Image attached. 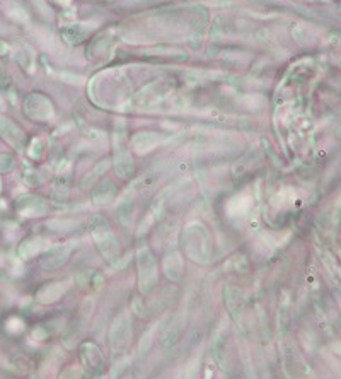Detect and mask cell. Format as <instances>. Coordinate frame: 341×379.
<instances>
[{"label":"cell","instance_id":"9","mask_svg":"<svg viewBox=\"0 0 341 379\" xmlns=\"http://www.w3.org/2000/svg\"><path fill=\"white\" fill-rule=\"evenodd\" d=\"M67 260H68V251L53 253L52 256H47L45 260H41L40 267L45 270H55V269H60Z\"/></svg>","mask_w":341,"mask_h":379},{"label":"cell","instance_id":"6","mask_svg":"<svg viewBox=\"0 0 341 379\" xmlns=\"http://www.w3.org/2000/svg\"><path fill=\"white\" fill-rule=\"evenodd\" d=\"M67 290V282H52V284L41 287L36 292V296H34V299L40 302V304H53V302L62 299V296Z\"/></svg>","mask_w":341,"mask_h":379},{"label":"cell","instance_id":"3","mask_svg":"<svg viewBox=\"0 0 341 379\" xmlns=\"http://www.w3.org/2000/svg\"><path fill=\"white\" fill-rule=\"evenodd\" d=\"M282 362H283V371L289 376V379H302L308 376L309 369L305 366L302 357L298 355V352L295 350L294 345H283L282 350Z\"/></svg>","mask_w":341,"mask_h":379},{"label":"cell","instance_id":"1","mask_svg":"<svg viewBox=\"0 0 341 379\" xmlns=\"http://www.w3.org/2000/svg\"><path fill=\"white\" fill-rule=\"evenodd\" d=\"M132 342V320L128 313H121L109 328V345L114 354H125Z\"/></svg>","mask_w":341,"mask_h":379},{"label":"cell","instance_id":"4","mask_svg":"<svg viewBox=\"0 0 341 379\" xmlns=\"http://www.w3.org/2000/svg\"><path fill=\"white\" fill-rule=\"evenodd\" d=\"M224 301L234 320L241 321V318L244 315V308H246V299H244L243 290L237 289V287L227 285L224 289Z\"/></svg>","mask_w":341,"mask_h":379},{"label":"cell","instance_id":"2","mask_svg":"<svg viewBox=\"0 0 341 379\" xmlns=\"http://www.w3.org/2000/svg\"><path fill=\"white\" fill-rule=\"evenodd\" d=\"M157 281H159V274H157V263L154 256L149 250L142 251L139 258V284L142 292H152L156 289Z\"/></svg>","mask_w":341,"mask_h":379},{"label":"cell","instance_id":"7","mask_svg":"<svg viewBox=\"0 0 341 379\" xmlns=\"http://www.w3.org/2000/svg\"><path fill=\"white\" fill-rule=\"evenodd\" d=\"M183 333V321L179 318H174L172 323L167 325L166 330L162 332L160 336V345L162 347H174L179 342V336Z\"/></svg>","mask_w":341,"mask_h":379},{"label":"cell","instance_id":"10","mask_svg":"<svg viewBox=\"0 0 341 379\" xmlns=\"http://www.w3.org/2000/svg\"><path fill=\"white\" fill-rule=\"evenodd\" d=\"M59 379H82V369L79 366H67L62 373L59 374Z\"/></svg>","mask_w":341,"mask_h":379},{"label":"cell","instance_id":"5","mask_svg":"<svg viewBox=\"0 0 341 379\" xmlns=\"http://www.w3.org/2000/svg\"><path fill=\"white\" fill-rule=\"evenodd\" d=\"M80 357L86 369H89L91 374H99L103 369V354L99 347L93 342H87L80 347Z\"/></svg>","mask_w":341,"mask_h":379},{"label":"cell","instance_id":"8","mask_svg":"<svg viewBox=\"0 0 341 379\" xmlns=\"http://www.w3.org/2000/svg\"><path fill=\"white\" fill-rule=\"evenodd\" d=\"M0 133H2V137L6 140H9L13 145H19V142H22V132H19V130L10 124L9 120H3V118H0Z\"/></svg>","mask_w":341,"mask_h":379},{"label":"cell","instance_id":"11","mask_svg":"<svg viewBox=\"0 0 341 379\" xmlns=\"http://www.w3.org/2000/svg\"><path fill=\"white\" fill-rule=\"evenodd\" d=\"M0 188H2V183H0Z\"/></svg>","mask_w":341,"mask_h":379}]
</instances>
